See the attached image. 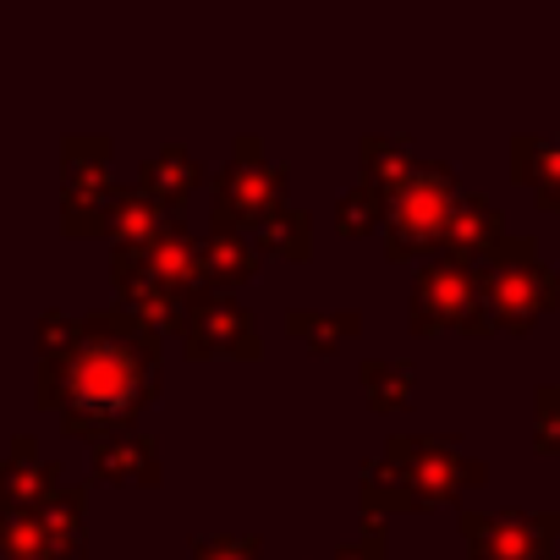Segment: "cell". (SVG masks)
<instances>
[{
    "label": "cell",
    "instance_id": "cell-1",
    "mask_svg": "<svg viewBox=\"0 0 560 560\" xmlns=\"http://www.w3.org/2000/svg\"><path fill=\"white\" fill-rule=\"evenodd\" d=\"M467 533L478 560H549L560 516H472Z\"/></svg>",
    "mask_w": 560,
    "mask_h": 560
},
{
    "label": "cell",
    "instance_id": "cell-3",
    "mask_svg": "<svg viewBox=\"0 0 560 560\" xmlns=\"http://www.w3.org/2000/svg\"><path fill=\"white\" fill-rule=\"evenodd\" d=\"M527 154H538V171H522L527 182H538V192L549 203H560V143H522Z\"/></svg>",
    "mask_w": 560,
    "mask_h": 560
},
{
    "label": "cell",
    "instance_id": "cell-4",
    "mask_svg": "<svg viewBox=\"0 0 560 560\" xmlns=\"http://www.w3.org/2000/svg\"><path fill=\"white\" fill-rule=\"evenodd\" d=\"M538 445L560 456V390L538 396Z\"/></svg>",
    "mask_w": 560,
    "mask_h": 560
},
{
    "label": "cell",
    "instance_id": "cell-2",
    "mask_svg": "<svg viewBox=\"0 0 560 560\" xmlns=\"http://www.w3.org/2000/svg\"><path fill=\"white\" fill-rule=\"evenodd\" d=\"M494 298H505V319L522 330L533 314L555 308V275L533 264V247H522V264H516V269H505V280L494 287Z\"/></svg>",
    "mask_w": 560,
    "mask_h": 560
}]
</instances>
